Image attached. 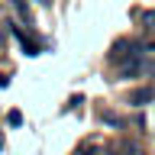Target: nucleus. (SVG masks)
Listing matches in <instances>:
<instances>
[{"label":"nucleus","instance_id":"6","mask_svg":"<svg viewBox=\"0 0 155 155\" xmlns=\"http://www.w3.org/2000/svg\"><path fill=\"white\" fill-rule=\"evenodd\" d=\"M139 19H142V26H145V29H155V10H145Z\"/></svg>","mask_w":155,"mask_h":155},{"label":"nucleus","instance_id":"4","mask_svg":"<svg viewBox=\"0 0 155 155\" xmlns=\"http://www.w3.org/2000/svg\"><path fill=\"white\" fill-rule=\"evenodd\" d=\"M100 123H107V126H116V129H120V126H123L126 120H123L120 113H113V110H100Z\"/></svg>","mask_w":155,"mask_h":155},{"label":"nucleus","instance_id":"3","mask_svg":"<svg viewBox=\"0 0 155 155\" xmlns=\"http://www.w3.org/2000/svg\"><path fill=\"white\" fill-rule=\"evenodd\" d=\"M152 100H155L152 87H136V91H129V97H126V104H133V107H145V104H152Z\"/></svg>","mask_w":155,"mask_h":155},{"label":"nucleus","instance_id":"2","mask_svg":"<svg viewBox=\"0 0 155 155\" xmlns=\"http://www.w3.org/2000/svg\"><path fill=\"white\" fill-rule=\"evenodd\" d=\"M13 36L19 39V45H23V55L36 58L39 52H42V42H36V36H32V32H26L23 26H13Z\"/></svg>","mask_w":155,"mask_h":155},{"label":"nucleus","instance_id":"1","mask_svg":"<svg viewBox=\"0 0 155 155\" xmlns=\"http://www.w3.org/2000/svg\"><path fill=\"white\" fill-rule=\"evenodd\" d=\"M120 74H123V78L155 74V42H136V52L123 61Z\"/></svg>","mask_w":155,"mask_h":155},{"label":"nucleus","instance_id":"5","mask_svg":"<svg viewBox=\"0 0 155 155\" xmlns=\"http://www.w3.org/2000/svg\"><path fill=\"white\" fill-rule=\"evenodd\" d=\"M13 7H16L19 19H26L29 26H36V23H32V13H29V7H26V0H13Z\"/></svg>","mask_w":155,"mask_h":155},{"label":"nucleus","instance_id":"10","mask_svg":"<svg viewBox=\"0 0 155 155\" xmlns=\"http://www.w3.org/2000/svg\"><path fill=\"white\" fill-rule=\"evenodd\" d=\"M0 145H3V139H0Z\"/></svg>","mask_w":155,"mask_h":155},{"label":"nucleus","instance_id":"8","mask_svg":"<svg viewBox=\"0 0 155 155\" xmlns=\"http://www.w3.org/2000/svg\"><path fill=\"white\" fill-rule=\"evenodd\" d=\"M87 155H110L107 149H97V152H87Z\"/></svg>","mask_w":155,"mask_h":155},{"label":"nucleus","instance_id":"7","mask_svg":"<svg viewBox=\"0 0 155 155\" xmlns=\"http://www.w3.org/2000/svg\"><path fill=\"white\" fill-rule=\"evenodd\" d=\"M7 123L10 126H23V113H19V110H10V113H7Z\"/></svg>","mask_w":155,"mask_h":155},{"label":"nucleus","instance_id":"9","mask_svg":"<svg viewBox=\"0 0 155 155\" xmlns=\"http://www.w3.org/2000/svg\"><path fill=\"white\" fill-rule=\"evenodd\" d=\"M36 3L39 7H52V0H36Z\"/></svg>","mask_w":155,"mask_h":155}]
</instances>
